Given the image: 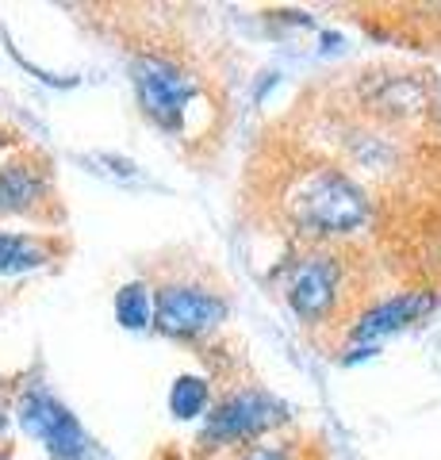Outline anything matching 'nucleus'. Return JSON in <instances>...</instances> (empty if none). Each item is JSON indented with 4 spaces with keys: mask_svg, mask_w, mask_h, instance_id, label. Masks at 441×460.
<instances>
[{
    "mask_svg": "<svg viewBox=\"0 0 441 460\" xmlns=\"http://www.w3.org/2000/svg\"><path fill=\"white\" fill-rule=\"evenodd\" d=\"M280 208L304 238H346L368 223L365 189L334 165L304 169L284 189Z\"/></svg>",
    "mask_w": 441,
    "mask_h": 460,
    "instance_id": "obj_1",
    "label": "nucleus"
},
{
    "mask_svg": "<svg viewBox=\"0 0 441 460\" xmlns=\"http://www.w3.org/2000/svg\"><path fill=\"white\" fill-rule=\"evenodd\" d=\"M20 426L27 438H35L50 460H101L96 441L84 434L77 414L54 399L47 387L35 384L20 395Z\"/></svg>",
    "mask_w": 441,
    "mask_h": 460,
    "instance_id": "obj_2",
    "label": "nucleus"
},
{
    "mask_svg": "<svg viewBox=\"0 0 441 460\" xmlns=\"http://www.w3.org/2000/svg\"><path fill=\"white\" fill-rule=\"evenodd\" d=\"M131 81H135L142 111H146L158 127H165V131H181L184 111H189L192 100L200 96L196 77L184 74L177 62H169L162 54H138L131 62Z\"/></svg>",
    "mask_w": 441,
    "mask_h": 460,
    "instance_id": "obj_3",
    "label": "nucleus"
},
{
    "mask_svg": "<svg viewBox=\"0 0 441 460\" xmlns=\"http://www.w3.org/2000/svg\"><path fill=\"white\" fill-rule=\"evenodd\" d=\"M280 422H288V407L277 395L261 392V387H242L207 411L204 441H250Z\"/></svg>",
    "mask_w": 441,
    "mask_h": 460,
    "instance_id": "obj_4",
    "label": "nucleus"
},
{
    "mask_svg": "<svg viewBox=\"0 0 441 460\" xmlns=\"http://www.w3.org/2000/svg\"><path fill=\"white\" fill-rule=\"evenodd\" d=\"M226 311L231 307L219 292H207V288L196 284H165L158 292L154 326L169 338H200L226 319Z\"/></svg>",
    "mask_w": 441,
    "mask_h": 460,
    "instance_id": "obj_5",
    "label": "nucleus"
},
{
    "mask_svg": "<svg viewBox=\"0 0 441 460\" xmlns=\"http://www.w3.org/2000/svg\"><path fill=\"white\" fill-rule=\"evenodd\" d=\"M338 284H341V269H338L334 257L331 253H307L288 269L284 296H288V307L300 314V319L315 323L334 307Z\"/></svg>",
    "mask_w": 441,
    "mask_h": 460,
    "instance_id": "obj_6",
    "label": "nucleus"
},
{
    "mask_svg": "<svg viewBox=\"0 0 441 460\" xmlns=\"http://www.w3.org/2000/svg\"><path fill=\"white\" fill-rule=\"evenodd\" d=\"M434 311V296L430 292H400L392 299H384V304L368 307L357 326H353V341L357 345H376L380 338L395 334V330H403L410 323H419L422 314Z\"/></svg>",
    "mask_w": 441,
    "mask_h": 460,
    "instance_id": "obj_7",
    "label": "nucleus"
},
{
    "mask_svg": "<svg viewBox=\"0 0 441 460\" xmlns=\"http://www.w3.org/2000/svg\"><path fill=\"white\" fill-rule=\"evenodd\" d=\"M42 196H47V177L35 165L12 162L0 169V215L31 211Z\"/></svg>",
    "mask_w": 441,
    "mask_h": 460,
    "instance_id": "obj_8",
    "label": "nucleus"
},
{
    "mask_svg": "<svg viewBox=\"0 0 441 460\" xmlns=\"http://www.w3.org/2000/svg\"><path fill=\"white\" fill-rule=\"evenodd\" d=\"M50 261V250L39 238L8 234L0 230V277H20V272H35Z\"/></svg>",
    "mask_w": 441,
    "mask_h": 460,
    "instance_id": "obj_9",
    "label": "nucleus"
},
{
    "mask_svg": "<svg viewBox=\"0 0 441 460\" xmlns=\"http://www.w3.org/2000/svg\"><path fill=\"white\" fill-rule=\"evenodd\" d=\"M154 314H158V292L150 284L131 280L116 292V319L123 330H146L154 326Z\"/></svg>",
    "mask_w": 441,
    "mask_h": 460,
    "instance_id": "obj_10",
    "label": "nucleus"
},
{
    "mask_svg": "<svg viewBox=\"0 0 441 460\" xmlns=\"http://www.w3.org/2000/svg\"><path fill=\"white\" fill-rule=\"evenodd\" d=\"M207 407V380L200 376H177L173 387H169V411L173 419H200Z\"/></svg>",
    "mask_w": 441,
    "mask_h": 460,
    "instance_id": "obj_11",
    "label": "nucleus"
},
{
    "mask_svg": "<svg viewBox=\"0 0 441 460\" xmlns=\"http://www.w3.org/2000/svg\"><path fill=\"white\" fill-rule=\"evenodd\" d=\"M242 460H288V453L284 449H269V445H253V449H246V456Z\"/></svg>",
    "mask_w": 441,
    "mask_h": 460,
    "instance_id": "obj_12",
    "label": "nucleus"
},
{
    "mask_svg": "<svg viewBox=\"0 0 441 460\" xmlns=\"http://www.w3.org/2000/svg\"><path fill=\"white\" fill-rule=\"evenodd\" d=\"M4 429H8V414L0 411V438H4Z\"/></svg>",
    "mask_w": 441,
    "mask_h": 460,
    "instance_id": "obj_13",
    "label": "nucleus"
}]
</instances>
